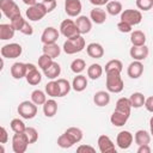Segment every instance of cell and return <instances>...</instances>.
Segmentation results:
<instances>
[{
  "instance_id": "obj_1",
  "label": "cell",
  "mask_w": 153,
  "mask_h": 153,
  "mask_svg": "<svg viewBox=\"0 0 153 153\" xmlns=\"http://www.w3.org/2000/svg\"><path fill=\"white\" fill-rule=\"evenodd\" d=\"M85 48V38L82 35H78L72 38H67L63 43V51L67 55H73L80 53Z\"/></svg>"
},
{
  "instance_id": "obj_2",
  "label": "cell",
  "mask_w": 153,
  "mask_h": 153,
  "mask_svg": "<svg viewBox=\"0 0 153 153\" xmlns=\"http://www.w3.org/2000/svg\"><path fill=\"white\" fill-rule=\"evenodd\" d=\"M124 87L121 73H106V90L112 93H120Z\"/></svg>"
},
{
  "instance_id": "obj_3",
  "label": "cell",
  "mask_w": 153,
  "mask_h": 153,
  "mask_svg": "<svg viewBox=\"0 0 153 153\" xmlns=\"http://www.w3.org/2000/svg\"><path fill=\"white\" fill-rule=\"evenodd\" d=\"M18 114L24 120H31L37 115V105L32 100H24L18 105Z\"/></svg>"
},
{
  "instance_id": "obj_4",
  "label": "cell",
  "mask_w": 153,
  "mask_h": 153,
  "mask_svg": "<svg viewBox=\"0 0 153 153\" xmlns=\"http://www.w3.org/2000/svg\"><path fill=\"white\" fill-rule=\"evenodd\" d=\"M29 145H30L29 139L24 131L14 133V135L12 137V149L14 153H24Z\"/></svg>"
},
{
  "instance_id": "obj_5",
  "label": "cell",
  "mask_w": 153,
  "mask_h": 153,
  "mask_svg": "<svg viewBox=\"0 0 153 153\" xmlns=\"http://www.w3.org/2000/svg\"><path fill=\"white\" fill-rule=\"evenodd\" d=\"M47 13L48 12H47V10H45V7H44V5L42 2H37V4L32 5V6H29V8L25 12L27 19L31 20V22L41 20Z\"/></svg>"
},
{
  "instance_id": "obj_6",
  "label": "cell",
  "mask_w": 153,
  "mask_h": 153,
  "mask_svg": "<svg viewBox=\"0 0 153 153\" xmlns=\"http://www.w3.org/2000/svg\"><path fill=\"white\" fill-rule=\"evenodd\" d=\"M0 10L8 19L20 14L19 6L14 2V0H0Z\"/></svg>"
},
{
  "instance_id": "obj_7",
  "label": "cell",
  "mask_w": 153,
  "mask_h": 153,
  "mask_svg": "<svg viewBox=\"0 0 153 153\" xmlns=\"http://www.w3.org/2000/svg\"><path fill=\"white\" fill-rule=\"evenodd\" d=\"M0 53H1V56L5 59H17L22 55L23 48L18 43H10V44L2 45Z\"/></svg>"
},
{
  "instance_id": "obj_8",
  "label": "cell",
  "mask_w": 153,
  "mask_h": 153,
  "mask_svg": "<svg viewBox=\"0 0 153 153\" xmlns=\"http://www.w3.org/2000/svg\"><path fill=\"white\" fill-rule=\"evenodd\" d=\"M121 20L130 24L131 26H134V25H137V24L141 23V20H142V13L139 10L128 8V10H124L121 13Z\"/></svg>"
},
{
  "instance_id": "obj_9",
  "label": "cell",
  "mask_w": 153,
  "mask_h": 153,
  "mask_svg": "<svg viewBox=\"0 0 153 153\" xmlns=\"http://www.w3.org/2000/svg\"><path fill=\"white\" fill-rule=\"evenodd\" d=\"M60 32L66 37V38H72V37H75L79 33V30L76 27V24L74 20L72 19H65L61 22L60 24Z\"/></svg>"
},
{
  "instance_id": "obj_10",
  "label": "cell",
  "mask_w": 153,
  "mask_h": 153,
  "mask_svg": "<svg viewBox=\"0 0 153 153\" xmlns=\"http://www.w3.org/2000/svg\"><path fill=\"white\" fill-rule=\"evenodd\" d=\"M26 68H27V72H26L25 79H26L27 84H30L32 86L38 85L41 82V80H42V75L38 72L37 67L33 63H26Z\"/></svg>"
},
{
  "instance_id": "obj_11",
  "label": "cell",
  "mask_w": 153,
  "mask_h": 153,
  "mask_svg": "<svg viewBox=\"0 0 153 153\" xmlns=\"http://www.w3.org/2000/svg\"><path fill=\"white\" fill-rule=\"evenodd\" d=\"M133 140H134V136L130 131L128 130H122L117 134V137H116V143L117 146L121 148V149H127L131 146L133 143Z\"/></svg>"
},
{
  "instance_id": "obj_12",
  "label": "cell",
  "mask_w": 153,
  "mask_h": 153,
  "mask_svg": "<svg viewBox=\"0 0 153 153\" xmlns=\"http://www.w3.org/2000/svg\"><path fill=\"white\" fill-rule=\"evenodd\" d=\"M81 1L80 0H66L65 1V12L69 17H79L81 12Z\"/></svg>"
},
{
  "instance_id": "obj_13",
  "label": "cell",
  "mask_w": 153,
  "mask_h": 153,
  "mask_svg": "<svg viewBox=\"0 0 153 153\" xmlns=\"http://www.w3.org/2000/svg\"><path fill=\"white\" fill-rule=\"evenodd\" d=\"M60 36V32L57 31V29L53 27V26H48L44 29L42 36H41V41L43 44H51V43H56L57 38Z\"/></svg>"
},
{
  "instance_id": "obj_14",
  "label": "cell",
  "mask_w": 153,
  "mask_h": 153,
  "mask_svg": "<svg viewBox=\"0 0 153 153\" xmlns=\"http://www.w3.org/2000/svg\"><path fill=\"white\" fill-rule=\"evenodd\" d=\"M98 148L102 153H116L115 145L108 135H100L98 137Z\"/></svg>"
},
{
  "instance_id": "obj_15",
  "label": "cell",
  "mask_w": 153,
  "mask_h": 153,
  "mask_svg": "<svg viewBox=\"0 0 153 153\" xmlns=\"http://www.w3.org/2000/svg\"><path fill=\"white\" fill-rule=\"evenodd\" d=\"M75 24H76V27H78L80 35L88 33V32L91 31V29H92L91 18H88V17H86V16H79V17H76Z\"/></svg>"
},
{
  "instance_id": "obj_16",
  "label": "cell",
  "mask_w": 153,
  "mask_h": 153,
  "mask_svg": "<svg viewBox=\"0 0 153 153\" xmlns=\"http://www.w3.org/2000/svg\"><path fill=\"white\" fill-rule=\"evenodd\" d=\"M129 54H130V57H133V60L142 61V60H145L148 56L149 49L146 45H140V47L133 45L130 48V50H129Z\"/></svg>"
},
{
  "instance_id": "obj_17",
  "label": "cell",
  "mask_w": 153,
  "mask_h": 153,
  "mask_svg": "<svg viewBox=\"0 0 153 153\" xmlns=\"http://www.w3.org/2000/svg\"><path fill=\"white\" fill-rule=\"evenodd\" d=\"M127 73H128V75H129L131 79H137V78H140V76L142 75V73H143V65L141 63V61L134 60V61L128 66Z\"/></svg>"
},
{
  "instance_id": "obj_18",
  "label": "cell",
  "mask_w": 153,
  "mask_h": 153,
  "mask_svg": "<svg viewBox=\"0 0 153 153\" xmlns=\"http://www.w3.org/2000/svg\"><path fill=\"white\" fill-rule=\"evenodd\" d=\"M130 115L126 114V112H122V111H118L115 109V111L111 114V117H110V122L111 124H114L115 127H122L127 123L128 118H129Z\"/></svg>"
},
{
  "instance_id": "obj_19",
  "label": "cell",
  "mask_w": 153,
  "mask_h": 153,
  "mask_svg": "<svg viewBox=\"0 0 153 153\" xmlns=\"http://www.w3.org/2000/svg\"><path fill=\"white\" fill-rule=\"evenodd\" d=\"M26 72H27V68H26V63H23V62H14L12 66H11V75L19 80L22 78H25L26 75Z\"/></svg>"
},
{
  "instance_id": "obj_20",
  "label": "cell",
  "mask_w": 153,
  "mask_h": 153,
  "mask_svg": "<svg viewBox=\"0 0 153 153\" xmlns=\"http://www.w3.org/2000/svg\"><path fill=\"white\" fill-rule=\"evenodd\" d=\"M86 53L92 59H100L104 55V48L99 43L93 42V43H90L86 47Z\"/></svg>"
},
{
  "instance_id": "obj_21",
  "label": "cell",
  "mask_w": 153,
  "mask_h": 153,
  "mask_svg": "<svg viewBox=\"0 0 153 153\" xmlns=\"http://www.w3.org/2000/svg\"><path fill=\"white\" fill-rule=\"evenodd\" d=\"M90 18L96 24H103L106 20V12L99 7H94L90 12Z\"/></svg>"
},
{
  "instance_id": "obj_22",
  "label": "cell",
  "mask_w": 153,
  "mask_h": 153,
  "mask_svg": "<svg viewBox=\"0 0 153 153\" xmlns=\"http://www.w3.org/2000/svg\"><path fill=\"white\" fill-rule=\"evenodd\" d=\"M93 102L97 106H105L110 103V94L109 91H98L93 96Z\"/></svg>"
},
{
  "instance_id": "obj_23",
  "label": "cell",
  "mask_w": 153,
  "mask_h": 153,
  "mask_svg": "<svg viewBox=\"0 0 153 153\" xmlns=\"http://www.w3.org/2000/svg\"><path fill=\"white\" fill-rule=\"evenodd\" d=\"M57 112V103L54 99H48L43 104V114L45 117H54Z\"/></svg>"
},
{
  "instance_id": "obj_24",
  "label": "cell",
  "mask_w": 153,
  "mask_h": 153,
  "mask_svg": "<svg viewBox=\"0 0 153 153\" xmlns=\"http://www.w3.org/2000/svg\"><path fill=\"white\" fill-rule=\"evenodd\" d=\"M14 27L11 24H0V39L1 41H7L13 38L14 36Z\"/></svg>"
},
{
  "instance_id": "obj_25",
  "label": "cell",
  "mask_w": 153,
  "mask_h": 153,
  "mask_svg": "<svg viewBox=\"0 0 153 153\" xmlns=\"http://www.w3.org/2000/svg\"><path fill=\"white\" fill-rule=\"evenodd\" d=\"M72 87L76 92L84 91L87 87V79H86V76L82 75V74H79V75L74 76V79L72 81Z\"/></svg>"
},
{
  "instance_id": "obj_26",
  "label": "cell",
  "mask_w": 153,
  "mask_h": 153,
  "mask_svg": "<svg viewBox=\"0 0 153 153\" xmlns=\"http://www.w3.org/2000/svg\"><path fill=\"white\" fill-rule=\"evenodd\" d=\"M134 141H135V143L137 146H140V145H149V142H151V135H149L148 131H146L143 129H140V130H137L135 133Z\"/></svg>"
},
{
  "instance_id": "obj_27",
  "label": "cell",
  "mask_w": 153,
  "mask_h": 153,
  "mask_svg": "<svg viewBox=\"0 0 153 153\" xmlns=\"http://www.w3.org/2000/svg\"><path fill=\"white\" fill-rule=\"evenodd\" d=\"M130 42L133 45L140 47V45H145L146 43V35L141 31V30H135L130 33Z\"/></svg>"
},
{
  "instance_id": "obj_28",
  "label": "cell",
  "mask_w": 153,
  "mask_h": 153,
  "mask_svg": "<svg viewBox=\"0 0 153 153\" xmlns=\"http://www.w3.org/2000/svg\"><path fill=\"white\" fill-rule=\"evenodd\" d=\"M43 73H44V75H45L48 79L54 80V79H56V78L60 75V73H61V66H60L57 62L54 61V62L51 63V66L48 67Z\"/></svg>"
},
{
  "instance_id": "obj_29",
  "label": "cell",
  "mask_w": 153,
  "mask_h": 153,
  "mask_svg": "<svg viewBox=\"0 0 153 153\" xmlns=\"http://www.w3.org/2000/svg\"><path fill=\"white\" fill-rule=\"evenodd\" d=\"M42 50H43V54H47V55H49V56H50V57H53V59L57 57V56L60 55V53H61V48H60L56 43H51V44H43Z\"/></svg>"
},
{
  "instance_id": "obj_30",
  "label": "cell",
  "mask_w": 153,
  "mask_h": 153,
  "mask_svg": "<svg viewBox=\"0 0 153 153\" xmlns=\"http://www.w3.org/2000/svg\"><path fill=\"white\" fill-rule=\"evenodd\" d=\"M103 74V67L99 63H92L87 68V76L92 80H97Z\"/></svg>"
},
{
  "instance_id": "obj_31",
  "label": "cell",
  "mask_w": 153,
  "mask_h": 153,
  "mask_svg": "<svg viewBox=\"0 0 153 153\" xmlns=\"http://www.w3.org/2000/svg\"><path fill=\"white\" fill-rule=\"evenodd\" d=\"M123 69V65L120 60H110L105 65V73H121Z\"/></svg>"
},
{
  "instance_id": "obj_32",
  "label": "cell",
  "mask_w": 153,
  "mask_h": 153,
  "mask_svg": "<svg viewBox=\"0 0 153 153\" xmlns=\"http://www.w3.org/2000/svg\"><path fill=\"white\" fill-rule=\"evenodd\" d=\"M129 100H130V104H131V108H135V109H139L141 106L145 105V96L141 93V92H134L130 97H129Z\"/></svg>"
},
{
  "instance_id": "obj_33",
  "label": "cell",
  "mask_w": 153,
  "mask_h": 153,
  "mask_svg": "<svg viewBox=\"0 0 153 153\" xmlns=\"http://www.w3.org/2000/svg\"><path fill=\"white\" fill-rule=\"evenodd\" d=\"M65 133L72 139V141H73L74 143L80 142L81 139H82V130H81L80 128H76V127H69V128L66 129Z\"/></svg>"
},
{
  "instance_id": "obj_34",
  "label": "cell",
  "mask_w": 153,
  "mask_h": 153,
  "mask_svg": "<svg viewBox=\"0 0 153 153\" xmlns=\"http://www.w3.org/2000/svg\"><path fill=\"white\" fill-rule=\"evenodd\" d=\"M116 110L118 111H122V112H126L128 115H130V110H131V104H130V100L129 98H120L117 102H116Z\"/></svg>"
},
{
  "instance_id": "obj_35",
  "label": "cell",
  "mask_w": 153,
  "mask_h": 153,
  "mask_svg": "<svg viewBox=\"0 0 153 153\" xmlns=\"http://www.w3.org/2000/svg\"><path fill=\"white\" fill-rule=\"evenodd\" d=\"M106 12L111 16H117V14L122 13V4L116 0L109 1L106 4Z\"/></svg>"
},
{
  "instance_id": "obj_36",
  "label": "cell",
  "mask_w": 153,
  "mask_h": 153,
  "mask_svg": "<svg viewBox=\"0 0 153 153\" xmlns=\"http://www.w3.org/2000/svg\"><path fill=\"white\" fill-rule=\"evenodd\" d=\"M45 93L50 97H60V87L56 80H51L45 85Z\"/></svg>"
},
{
  "instance_id": "obj_37",
  "label": "cell",
  "mask_w": 153,
  "mask_h": 153,
  "mask_svg": "<svg viewBox=\"0 0 153 153\" xmlns=\"http://www.w3.org/2000/svg\"><path fill=\"white\" fill-rule=\"evenodd\" d=\"M31 100L36 104V105H43L47 102V96L43 91L41 90H35L31 93Z\"/></svg>"
},
{
  "instance_id": "obj_38",
  "label": "cell",
  "mask_w": 153,
  "mask_h": 153,
  "mask_svg": "<svg viewBox=\"0 0 153 153\" xmlns=\"http://www.w3.org/2000/svg\"><path fill=\"white\" fill-rule=\"evenodd\" d=\"M56 81H57L59 87H60V97L67 96L69 93V91H71V87H72V85L69 84V81L67 79H63V78H60Z\"/></svg>"
},
{
  "instance_id": "obj_39",
  "label": "cell",
  "mask_w": 153,
  "mask_h": 153,
  "mask_svg": "<svg viewBox=\"0 0 153 153\" xmlns=\"http://www.w3.org/2000/svg\"><path fill=\"white\" fill-rule=\"evenodd\" d=\"M53 62H54V59L50 57V56L47 55V54H42V55L38 57V67H39L43 72H44L48 67H50Z\"/></svg>"
},
{
  "instance_id": "obj_40",
  "label": "cell",
  "mask_w": 153,
  "mask_h": 153,
  "mask_svg": "<svg viewBox=\"0 0 153 153\" xmlns=\"http://www.w3.org/2000/svg\"><path fill=\"white\" fill-rule=\"evenodd\" d=\"M85 67H86V63L82 59H75L71 63V71L75 74H80L85 69Z\"/></svg>"
},
{
  "instance_id": "obj_41",
  "label": "cell",
  "mask_w": 153,
  "mask_h": 153,
  "mask_svg": "<svg viewBox=\"0 0 153 153\" xmlns=\"http://www.w3.org/2000/svg\"><path fill=\"white\" fill-rule=\"evenodd\" d=\"M57 145H59L61 148H71V147L74 145V142L72 141V139H71L66 133H63L62 135H60V136L57 137Z\"/></svg>"
},
{
  "instance_id": "obj_42",
  "label": "cell",
  "mask_w": 153,
  "mask_h": 153,
  "mask_svg": "<svg viewBox=\"0 0 153 153\" xmlns=\"http://www.w3.org/2000/svg\"><path fill=\"white\" fill-rule=\"evenodd\" d=\"M10 126H11V129H12L14 133H23V131H25V129H26L25 123H24L22 120H19V118H13V120L11 121Z\"/></svg>"
},
{
  "instance_id": "obj_43",
  "label": "cell",
  "mask_w": 153,
  "mask_h": 153,
  "mask_svg": "<svg viewBox=\"0 0 153 153\" xmlns=\"http://www.w3.org/2000/svg\"><path fill=\"white\" fill-rule=\"evenodd\" d=\"M25 22H26V20L23 18V16H22V14H18V16L13 17L12 19H10V24L14 27V30H16V31H20V30H22V27L24 26Z\"/></svg>"
},
{
  "instance_id": "obj_44",
  "label": "cell",
  "mask_w": 153,
  "mask_h": 153,
  "mask_svg": "<svg viewBox=\"0 0 153 153\" xmlns=\"http://www.w3.org/2000/svg\"><path fill=\"white\" fill-rule=\"evenodd\" d=\"M24 133L26 134L30 143H35L38 140V133H37V130L33 127H26V129H25Z\"/></svg>"
},
{
  "instance_id": "obj_45",
  "label": "cell",
  "mask_w": 153,
  "mask_h": 153,
  "mask_svg": "<svg viewBox=\"0 0 153 153\" xmlns=\"http://www.w3.org/2000/svg\"><path fill=\"white\" fill-rule=\"evenodd\" d=\"M136 6L141 11H149L153 7V0H136Z\"/></svg>"
},
{
  "instance_id": "obj_46",
  "label": "cell",
  "mask_w": 153,
  "mask_h": 153,
  "mask_svg": "<svg viewBox=\"0 0 153 153\" xmlns=\"http://www.w3.org/2000/svg\"><path fill=\"white\" fill-rule=\"evenodd\" d=\"M131 25L130 24H128V23H126V22H122V20H120L118 22V24H117V29L121 31V32H124V33H127V32H131Z\"/></svg>"
},
{
  "instance_id": "obj_47",
  "label": "cell",
  "mask_w": 153,
  "mask_h": 153,
  "mask_svg": "<svg viewBox=\"0 0 153 153\" xmlns=\"http://www.w3.org/2000/svg\"><path fill=\"white\" fill-rule=\"evenodd\" d=\"M42 4L44 5V7H45V10H47V12H48V13H49V12H51L53 10H55V7H56V0L42 1Z\"/></svg>"
},
{
  "instance_id": "obj_48",
  "label": "cell",
  "mask_w": 153,
  "mask_h": 153,
  "mask_svg": "<svg viewBox=\"0 0 153 153\" xmlns=\"http://www.w3.org/2000/svg\"><path fill=\"white\" fill-rule=\"evenodd\" d=\"M20 32H22V33H24V35L31 36V35L33 33V29H32V26L29 24V22H25V24H24V26L22 27Z\"/></svg>"
},
{
  "instance_id": "obj_49",
  "label": "cell",
  "mask_w": 153,
  "mask_h": 153,
  "mask_svg": "<svg viewBox=\"0 0 153 153\" xmlns=\"http://www.w3.org/2000/svg\"><path fill=\"white\" fill-rule=\"evenodd\" d=\"M7 140H8L7 130H6V128H5V127H1V128H0V142H1V145L6 143V142H7Z\"/></svg>"
},
{
  "instance_id": "obj_50",
  "label": "cell",
  "mask_w": 153,
  "mask_h": 153,
  "mask_svg": "<svg viewBox=\"0 0 153 153\" xmlns=\"http://www.w3.org/2000/svg\"><path fill=\"white\" fill-rule=\"evenodd\" d=\"M96 152V148L90 146V145H80L78 148H76V152Z\"/></svg>"
},
{
  "instance_id": "obj_51",
  "label": "cell",
  "mask_w": 153,
  "mask_h": 153,
  "mask_svg": "<svg viewBox=\"0 0 153 153\" xmlns=\"http://www.w3.org/2000/svg\"><path fill=\"white\" fill-rule=\"evenodd\" d=\"M145 108L147 109V111L153 112V96L146 98V100H145Z\"/></svg>"
},
{
  "instance_id": "obj_52",
  "label": "cell",
  "mask_w": 153,
  "mask_h": 153,
  "mask_svg": "<svg viewBox=\"0 0 153 153\" xmlns=\"http://www.w3.org/2000/svg\"><path fill=\"white\" fill-rule=\"evenodd\" d=\"M151 152V147L148 145H140L137 148V153H149Z\"/></svg>"
},
{
  "instance_id": "obj_53",
  "label": "cell",
  "mask_w": 153,
  "mask_h": 153,
  "mask_svg": "<svg viewBox=\"0 0 153 153\" xmlns=\"http://www.w3.org/2000/svg\"><path fill=\"white\" fill-rule=\"evenodd\" d=\"M90 2L94 6H103V5H106L109 2V0H90Z\"/></svg>"
},
{
  "instance_id": "obj_54",
  "label": "cell",
  "mask_w": 153,
  "mask_h": 153,
  "mask_svg": "<svg viewBox=\"0 0 153 153\" xmlns=\"http://www.w3.org/2000/svg\"><path fill=\"white\" fill-rule=\"evenodd\" d=\"M23 2L25 5H27V6H32V5L37 4V0H23Z\"/></svg>"
},
{
  "instance_id": "obj_55",
  "label": "cell",
  "mask_w": 153,
  "mask_h": 153,
  "mask_svg": "<svg viewBox=\"0 0 153 153\" xmlns=\"http://www.w3.org/2000/svg\"><path fill=\"white\" fill-rule=\"evenodd\" d=\"M149 126H151V128L153 127V116L151 117V120H149Z\"/></svg>"
},
{
  "instance_id": "obj_56",
  "label": "cell",
  "mask_w": 153,
  "mask_h": 153,
  "mask_svg": "<svg viewBox=\"0 0 153 153\" xmlns=\"http://www.w3.org/2000/svg\"><path fill=\"white\" fill-rule=\"evenodd\" d=\"M151 135H152V136H153V127H152V128H151Z\"/></svg>"
},
{
  "instance_id": "obj_57",
  "label": "cell",
  "mask_w": 153,
  "mask_h": 153,
  "mask_svg": "<svg viewBox=\"0 0 153 153\" xmlns=\"http://www.w3.org/2000/svg\"><path fill=\"white\" fill-rule=\"evenodd\" d=\"M42 1H49V0H42Z\"/></svg>"
}]
</instances>
